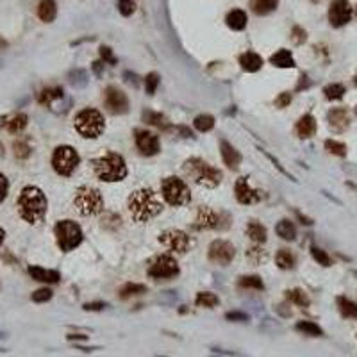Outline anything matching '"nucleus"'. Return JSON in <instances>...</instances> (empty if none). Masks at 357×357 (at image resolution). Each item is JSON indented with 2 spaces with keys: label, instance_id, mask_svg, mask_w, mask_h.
<instances>
[{
  "label": "nucleus",
  "instance_id": "obj_1",
  "mask_svg": "<svg viewBox=\"0 0 357 357\" xmlns=\"http://www.w3.org/2000/svg\"><path fill=\"white\" fill-rule=\"evenodd\" d=\"M127 209H129L134 222L145 223L148 220L156 218L161 213L163 202L152 187H141V189L130 193L129 200H127Z\"/></svg>",
  "mask_w": 357,
  "mask_h": 357
},
{
  "label": "nucleus",
  "instance_id": "obj_2",
  "mask_svg": "<svg viewBox=\"0 0 357 357\" xmlns=\"http://www.w3.org/2000/svg\"><path fill=\"white\" fill-rule=\"evenodd\" d=\"M18 213L25 222L38 223L45 218L49 209V200L38 186H25L16 200Z\"/></svg>",
  "mask_w": 357,
  "mask_h": 357
},
{
  "label": "nucleus",
  "instance_id": "obj_3",
  "mask_svg": "<svg viewBox=\"0 0 357 357\" xmlns=\"http://www.w3.org/2000/svg\"><path fill=\"white\" fill-rule=\"evenodd\" d=\"M182 172L187 178H191L195 184L204 187H216L223 178V174L218 168L211 166L207 161L200 159V157H189L184 163Z\"/></svg>",
  "mask_w": 357,
  "mask_h": 357
},
{
  "label": "nucleus",
  "instance_id": "obj_4",
  "mask_svg": "<svg viewBox=\"0 0 357 357\" xmlns=\"http://www.w3.org/2000/svg\"><path fill=\"white\" fill-rule=\"evenodd\" d=\"M93 170L95 175L104 182H118L127 177L123 157L116 152H104L100 157L93 159Z\"/></svg>",
  "mask_w": 357,
  "mask_h": 357
},
{
  "label": "nucleus",
  "instance_id": "obj_5",
  "mask_svg": "<svg viewBox=\"0 0 357 357\" xmlns=\"http://www.w3.org/2000/svg\"><path fill=\"white\" fill-rule=\"evenodd\" d=\"M73 207L80 216H95L104 209V198L97 187L80 186L73 196Z\"/></svg>",
  "mask_w": 357,
  "mask_h": 357
},
{
  "label": "nucleus",
  "instance_id": "obj_6",
  "mask_svg": "<svg viewBox=\"0 0 357 357\" xmlns=\"http://www.w3.org/2000/svg\"><path fill=\"white\" fill-rule=\"evenodd\" d=\"M73 125H75V130L82 138H98L106 129V120H104L100 111L88 107V109H82L75 116Z\"/></svg>",
  "mask_w": 357,
  "mask_h": 357
},
{
  "label": "nucleus",
  "instance_id": "obj_7",
  "mask_svg": "<svg viewBox=\"0 0 357 357\" xmlns=\"http://www.w3.org/2000/svg\"><path fill=\"white\" fill-rule=\"evenodd\" d=\"M54 234H56V239H58V246L62 252L75 250L82 243V238H84L80 225L71 222V220H61V222L56 223Z\"/></svg>",
  "mask_w": 357,
  "mask_h": 357
},
{
  "label": "nucleus",
  "instance_id": "obj_8",
  "mask_svg": "<svg viewBox=\"0 0 357 357\" xmlns=\"http://www.w3.org/2000/svg\"><path fill=\"white\" fill-rule=\"evenodd\" d=\"M161 193L165 198L166 204L178 207V205H186L187 202L191 200V193L189 187L184 182L182 178L178 177H166L161 182Z\"/></svg>",
  "mask_w": 357,
  "mask_h": 357
},
{
  "label": "nucleus",
  "instance_id": "obj_9",
  "mask_svg": "<svg viewBox=\"0 0 357 357\" xmlns=\"http://www.w3.org/2000/svg\"><path fill=\"white\" fill-rule=\"evenodd\" d=\"M80 157L77 150L70 145H61L54 150L52 154V166L56 170V174L62 175V177H70L75 168L79 166Z\"/></svg>",
  "mask_w": 357,
  "mask_h": 357
},
{
  "label": "nucleus",
  "instance_id": "obj_10",
  "mask_svg": "<svg viewBox=\"0 0 357 357\" xmlns=\"http://www.w3.org/2000/svg\"><path fill=\"white\" fill-rule=\"evenodd\" d=\"M157 241H159L166 250H170V252H174V254H178V255L186 254L193 245L191 238L187 236L186 232L178 231V229H168V231H165Z\"/></svg>",
  "mask_w": 357,
  "mask_h": 357
},
{
  "label": "nucleus",
  "instance_id": "obj_11",
  "mask_svg": "<svg viewBox=\"0 0 357 357\" xmlns=\"http://www.w3.org/2000/svg\"><path fill=\"white\" fill-rule=\"evenodd\" d=\"M229 225V216L223 213H216L211 207H200L196 213L193 229L196 231H213V229H225Z\"/></svg>",
  "mask_w": 357,
  "mask_h": 357
},
{
  "label": "nucleus",
  "instance_id": "obj_12",
  "mask_svg": "<svg viewBox=\"0 0 357 357\" xmlns=\"http://www.w3.org/2000/svg\"><path fill=\"white\" fill-rule=\"evenodd\" d=\"M178 264L172 255H159L152 261L150 268H148V275L157 281H166V279H174L178 275Z\"/></svg>",
  "mask_w": 357,
  "mask_h": 357
},
{
  "label": "nucleus",
  "instance_id": "obj_13",
  "mask_svg": "<svg viewBox=\"0 0 357 357\" xmlns=\"http://www.w3.org/2000/svg\"><path fill=\"white\" fill-rule=\"evenodd\" d=\"M209 261L220 266H227L236 257V248L227 239H214L209 245Z\"/></svg>",
  "mask_w": 357,
  "mask_h": 357
},
{
  "label": "nucleus",
  "instance_id": "obj_14",
  "mask_svg": "<svg viewBox=\"0 0 357 357\" xmlns=\"http://www.w3.org/2000/svg\"><path fill=\"white\" fill-rule=\"evenodd\" d=\"M104 104H106L107 111L113 113V115H123L129 109V98L116 86H107L106 88V91H104Z\"/></svg>",
  "mask_w": 357,
  "mask_h": 357
},
{
  "label": "nucleus",
  "instance_id": "obj_15",
  "mask_svg": "<svg viewBox=\"0 0 357 357\" xmlns=\"http://www.w3.org/2000/svg\"><path fill=\"white\" fill-rule=\"evenodd\" d=\"M352 20V5L348 0H332L329 7V22L332 27H343Z\"/></svg>",
  "mask_w": 357,
  "mask_h": 357
},
{
  "label": "nucleus",
  "instance_id": "obj_16",
  "mask_svg": "<svg viewBox=\"0 0 357 357\" xmlns=\"http://www.w3.org/2000/svg\"><path fill=\"white\" fill-rule=\"evenodd\" d=\"M234 193H236V198L239 204H257V202L263 200V193L259 191V189H254V187L250 186L248 178L246 177H239L234 184Z\"/></svg>",
  "mask_w": 357,
  "mask_h": 357
},
{
  "label": "nucleus",
  "instance_id": "obj_17",
  "mask_svg": "<svg viewBox=\"0 0 357 357\" xmlns=\"http://www.w3.org/2000/svg\"><path fill=\"white\" fill-rule=\"evenodd\" d=\"M136 147L145 156H156L157 152L161 150V143L159 138L154 132H148L145 129H138L136 130Z\"/></svg>",
  "mask_w": 357,
  "mask_h": 357
},
{
  "label": "nucleus",
  "instance_id": "obj_18",
  "mask_svg": "<svg viewBox=\"0 0 357 357\" xmlns=\"http://www.w3.org/2000/svg\"><path fill=\"white\" fill-rule=\"evenodd\" d=\"M327 120H329L330 129L336 130V132H343V130L348 129V125H350V116H348V111L345 107H334V109H330L329 115H327Z\"/></svg>",
  "mask_w": 357,
  "mask_h": 357
},
{
  "label": "nucleus",
  "instance_id": "obj_19",
  "mask_svg": "<svg viewBox=\"0 0 357 357\" xmlns=\"http://www.w3.org/2000/svg\"><path fill=\"white\" fill-rule=\"evenodd\" d=\"M27 123H29V116H27L25 113H14V115L4 116V118L0 120V127L11 134L22 132L27 127Z\"/></svg>",
  "mask_w": 357,
  "mask_h": 357
},
{
  "label": "nucleus",
  "instance_id": "obj_20",
  "mask_svg": "<svg viewBox=\"0 0 357 357\" xmlns=\"http://www.w3.org/2000/svg\"><path fill=\"white\" fill-rule=\"evenodd\" d=\"M220 152H222V159H223V163L227 165V168H231V170H238V168H239L241 154L236 150V148L232 147L231 143L223 139V141L220 143Z\"/></svg>",
  "mask_w": 357,
  "mask_h": 357
},
{
  "label": "nucleus",
  "instance_id": "obj_21",
  "mask_svg": "<svg viewBox=\"0 0 357 357\" xmlns=\"http://www.w3.org/2000/svg\"><path fill=\"white\" fill-rule=\"evenodd\" d=\"M29 275L38 282H45V284H58L61 275L56 270H47L41 266H29Z\"/></svg>",
  "mask_w": 357,
  "mask_h": 357
},
{
  "label": "nucleus",
  "instance_id": "obj_22",
  "mask_svg": "<svg viewBox=\"0 0 357 357\" xmlns=\"http://www.w3.org/2000/svg\"><path fill=\"white\" fill-rule=\"evenodd\" d=\"M316 120H314V116L312 115H303L298 121H297V134H298V138L302 139H307L312 138L314 134H316Z\"/></svg>",
  "mask_w": 357,
  "mask_h": 357
},
{
  "label": "nucleus",
  "instance_id": "obj_23",
  "mask_svg": "<svg viewBox=\"0 0 357 357\" xmlns=\"http://www.w3.org/2000/svg\"><path fill=\"white\" fill-rule=\"evenodd\" d=\"M58 16V4L56 0H41L38 4V18L45 23H52Z\"/></svg>",
  "mask_w": 357,
  "mask_h": 357
},
{
  "label": "nucleus",
  "instance_id": "obj_24",
  "mask_svg": "<svg viewBox=\"0 0 357 357\" xmlns=\"http://www.w3.org/2000/svg\"><path fill=\"white\" fill-rule=\"evenodd\" d=\"M239 64L245 71L254 73V71L261 70V66H263V58L255 52H245L239 56Z\"/></svg>",
  "mask_w": 357,
  "mask_h": 357
},
{
  "label": "nucleus",
  "instance_id": "obj_25",
  "mask_svg": "<svg viewBox=\"0 0 357 357\" xmlns=\"http://www.w3.org/2000/svg\"><path fill=\"white\" fill-rule=\"evenodd\" d=\"M246 22H248V18H246V13L243 9H232L225 16V23L232 31H243L246 27Z\"/></svg>",
  "mask_w": 357,
  "mask_h": 357
},
{
  "label": "nucleus",
  "instance_id": "obj_26",
  "mask_svg": "<svg viewBox=\"0 0 357 357\" xmlns=\"http://www.w3.org/2000/svg\"><path fill=\"white\" fill-rule=\"evenodd\" d=\"M62 95H64V91H62V88H59V86L45 88L38 93V102H40L41 106H52L56 100L62 98Z\"/></svg>",
  "mask_w": 357,
  "mask_h": 357
},
{
  "label": "nucleus",
  "instance_id": "obj_27",
  "mask_svg": "<svg viewBox=\"0 0 357 357\" xmlns=\"http://www.w3.org/2000/svg\"><path fill=\"white\" fill-rule=\"evenodd\" d=\"M246 236L254 241V243H264L268 238L266 227H264L263 223L252 220V222H248V225H246Z\"/></svg>",
  "mask_w": 357,
  "mask_h": 357
},
{
  "label": "nucleus",
  "instance_id": "obj_28",
  "mask_svg": "<svg viewBox=\"0 0 357 357\" xmlns=\"http://www.w3.org/2000/svg\"><path fill=\"white\" fill-rule=\"evenodd\" d=\"M270 62L277 68H295V58L290 50L281 49L270 58Z\"/></svg>",
  "mask_w": 357,
  "mask_h": 357
},
{
  "label": "nucleus",
  "instance_id": "obj_29",
  "mask_svg": "<svg viewBox=\"0 0 357 357\" xmlns=\"http://www.w3.org/2000/svg\"><path fill=\"white\" fill-rule=\"evenodd\" d=\"M13 152H14V157H18V159H27V157L32 154L31 138H27V136H20V138L13 143Z\"/></svg>",
  "mask_w": 357,
  "mask_h": 357
},
{
  "label": "nucleus",
  "instance_id": "obj_30",
  "mask_svg": "<svg viewBox=\"0 0 357 357\" xmlns=\"http://www.w3.org/2000/svg\"><path fill=\"white\" fill-rule=\"evenodd\" d=\"M279 5V0H250V7L257 16H264L275 11Z\"/></svg>",
  "mask_w": 357,
  "mask_h": 357
},
{
  "label": "nucleus",
  "instance_id": "obj_31",
  "mask_svg": "<svg viewBox=\"0 0 357 357\" xmlns=\"http://www.w3.org/2000/svg\"><path fill=\"white\" fill-rule=\"evenodd\" d=\"M143 120L147 121L148 125H154L161 130H170V121L165 115L154 111H143Z\"/></svg>",
  "mask_w": 357,
  "mask_h": 357
},
{
  "label": "nucleus",
  "instance_id": "obj_32",
  "mask_svg": "<svg viewBox=\"0 0 357 357\" xmlns=\"http://www.w3.org/2000/svg\"><path fill=\"white\" fill-rule=\"evenodd\" d=\"M277 234L286 241H293L297 238V227H295V223L290 222V220H281V222L277 223L275 227Z\"/></svg>",
  "mask_w": 357,
  "mask_h": 357
},
{
  "label": "nucleus",
  "instance_id": "obj_33",
  "mask_svg": "<svg viewBox=\"0 0 357 357\" xmlns=\"http://www.w3.org/2000/svg\"><path fill=\"white\" fill-rule=\"evenodd\" d=\"M275 263L281 270H291V268H295L297 259H295L293 252H290V250H286V248H281L275 255Z\"/></svg>",
  "mask_w": 357,
  "mask_h": 357
},
{
  "label": "nucleus",
  "instance_id": "obj_34",
  "mask_svg": "<svg viewBox=\"0 0 357 357\" xmlns=\"http://www.w3.org/2000/svg\"><path fill=\"white\" fill-rule=\"evenodd\" d=\"M338 307L339 312L343 314L345 318H352V320H357V303L352 302L347 297H338Z\"/></svg>",
  "mask_w": 357,
  "mask_h": 357
},
{
  "label": "nucleus",
  "instance_id": "obj_35",
  "mask_svg": "<svg viewBox=\"0 0 357 357\" xmlns=\"http://www.w3.org/2000/svg\"><path fill=\"white\" fill-rule=\"evenodd\" d=\"M286 298L290 300V302L297 303V305H300V307H309V303H311L307 293H305L303 290H298V288L286 291Z\"/></svg>",
  "mask_w": 357,
  "mask_h": 357
},
{
  "label": "nucleus",
  "instance_id": "obj_36",
  "mask_svg": "<svg viewBox=\"0 0 357 357\" xmlns=\"http://www.w3.org/2000/svg\"><path fill=\"white\" fill-rule=\"evenodd\" d=\"M195 303L198 307H205V309H213L220 303V298L214 293H209V291H204V293H198L195 298Z\"/></svg>",
  "mask_w": 357,
  "mask_h": 357
},
{
  "label": "nucleus",
  "instance_id": "obj_37",
  "mask_svg": "<svg viewBox=\"0 0 357 357\" xmlns=\"http://www.w3.org/2000/svg\"><path fill=\"white\" fill-rule=\"evenodd\" d=\"M147 293V286L145 284H136V282H129V284L121 286L120 290V298H130L136 295Z\"/></svg>",
  "mask_w": 357,
  "mask_h": 357
},
{
  "label": "nucleus",
  "instance_id": "obj_38",
  "mask_svg": "<svg viewBox=\"0 0 357 357\" xmlns=\"http://www.w3.org/2000/svg\"><path fill=\"white\" fill-rule=\"evenodd\" d=\"M295 329L298 332H303L305 336H312V338H318V336H323V330L320 325H316L314 321H298Z\"/></svg>",
  "mask_w": 357,
  "mask_h": 357
},
{
  "label": "nucleus",
  "instance_id": "obj_39",
  "mask_svg": "<svg viewBox=\"0 0 357 357\" xmlns=\"http://www.w3.org/2000/svg\"><path fill=\"white\" fill-rule=\"evenodd\" d=\"M196 130H200V132H209L211 129L214 127V118L211 115H198L193 121Z\"/></svg>",
  "mask_w": 357,
  "mask_h": 357
},
{
  "label": "nucleus",
  "instance_id": "obj_40",
  "mask_svg": "<svg viewBox=\"0 0 357 357\" xmlns=\"http://www.w3.org/2000/svg\"><path fill=\"white\" fill-rule=\"evenodd\" d=\"M239 288H246V290H263L264 282L259 275H248L239 279Z\"/></svg>",
  "mask_w": 357,
  "mask_h": 357
},
{
  "label": "nucleus",
  "instance_id": "obj_41",
  "mask_svg": "<svg viewBox=\"0 0 357 357\" xmlns=\"http://www.w3.org/2000/svg\"><path fill=\"white\" fill-rule=\"evenodd\" d=\"M323 93L329 100H339V98H343V95L347 93V89H345L343 84H339V82H334V84H329L323 88Z\"/></svg>",
  "mask_w": 357,
  "mask_h": 357
},
{
  "label": "nucleus",
  "instance_id": "obj_42",
  "mask_svg": "<svg viewBox=\"0 0 357 357\" xmlns=\"http://www.w3.org/2000/svg\"><path fill=\"white\" fill-rule=\"evenodd\" d=\"M325 150L330 152L332 156H339L345 157L347 156V145L341 141H336V139H327L325 141Z\"/></svg>",
  "mask_w": 357,
  "mask_h": 357
},
{
  "label": "nucleus",
  "instance_id": "obj_43",
  "mask_svg": "<svg viewBox=\"0 0 357 357\" xmlns=\"http://www.w3.org/2000/svg\"><path fill=\"white\" fill-rule=\"evenodd\" d=\"M311 254L312 257H314V261H316L318 264H321V266H330V264H332L329 254H327L325 250H321L320 246H311Z\"/></svg>",
  "mask_w": 357,
  "mask_h": 357
},
{
  "label": "nucleus",
  "instance_id": "obj_44",
  "mask_svg": "<svg viewBox=\"0 0 357 357\" xmlns=\"http://www.w3.org/2000/svg\"><path fill=\"white\" fill-rule=\"evenodd\" d=\"M157 86H159V75H157L156 71H152L145 77V91L147 95H154L157 91Z\"/></svg>",
  "mask_w": 357,
  "mask_h": 357
},
{
  "label": "nucleus",
  "instance_id": "obj_45",
  "mask_svg": "<svg viewBox=\"0 0 357 357\" xmlns=\"http://www.w3.org/2000/svg\"><path fill=\"white\" fill-rule=\"evenodd\" d=\"M52 290H49V288H40V290H36L34 293H32V302L36 303H43V302H49L50 298H52Z\"/></svg>",
  "mask_w": 357,
  "mask_h": 357
},
{
  "label": "nucleus",
  "instance_id": "obj_46",
  "mask_svg": "<svg viewBox=\"0 0 357 357\" xmlns=\"http://www.w3.org/2000/svg\"><path fill=\"white\" fill-rule=\"evenodd\" d=\"M118 11L121 16H130L136 11V0H118Z\"/></svg>",
  "mask_w": 357,
  "mask_h": 357
},
{
  "label": "nucleus",
  "instance_id": "obj_47",
  "mask_svg": "<svg viewBox=\"0 0 357 357\" xmlns=\"http://www.w3.org/2000/svg\"><path fill=\"white\" fill-rule=\"evenodd\" d=\"M246 257H248L252 263L259 264V263H263L264 259H266V250L257 248V246H252V248H248V252H246Z\"/></svg>",
  "mask_w": 357,
  "mask_h": 357
},
{
  "label": "nucleus",
  "instance_id": "obj_48",
  "mask_svg": "<svg viewBox=\"0 0 357 357\" xmlns=\"http://www.w3.org/2000/svg\"><path fill=\"white\" fill-rule=\"evenodd\" d=\"M68 79L73 86H84L86 84V71L84 70H71L68 73Z\"/></svg>",
  "mask_w": 357,
  "mask_h": 357
},
{
  "label": "nucleus",
  "instance_id": "obj_49",
  "mask_svg": "<svg viewBox=\"0 0 357 357\" xmlns=\"http://www.w3.org/2000/svg\"><path fill=\"white\" fill-rule=\"evenodd\" d=\"M100 58H102L104 62H109V64H116V62H118V59H116L115 54H113L111 47H107V45L100 47Z\"/></svg>",
  "mask_w": 357,
  "mask_h": 357
},
{
  "label": "nucleus",
  "instance_id": "obj_50",
  "mask_svg": "<svg viewBox=\"0 0 357 357\" xmlns=\"http://www.w3.org/2000/svg\"><path fill=\"white\" fill-rule=\"evenodd\" d=\"M291 40H293L295 45H302L303 41L307 40V32L303 31L302 27H293V31H291Z\"/></svg>",
  "mask_w": 357,
  "mask_h": 357
},
{
  "label": "nucleus",
  "instance_id": "obj_51",
  "mask_svg": "<svg viewBox=\"0 0 357 357\" xmlns=\"http://www.w3.org/2000/svg\"><path fill=\"white\" fill-rule=\"evenodd\" d=\"M7 193H9V180L4 174H0V204L5 200Z\"/></svg>",
  "mask_w": 357,
  "mask_h": 357
},
{
  "label": "nucleus",
  "instance_id": "obj_52",
  "mask_svg": "<svg viewBox=\"0 0 357 357\" xmlns=\"http://www.w3.org/2000/svg\"><path fill=\"white\" fill-rule=\"evenodd\" d=\"M225 318L231 321H246L248 320V314H245V312H239V311H231L225 314Z\"/></svg>",
  "mask_w": 357,
  "mask_h": 357
},
{
  "label": "nucleus",
  "instance_id": "obj_53",
  "mask_svg": "<svg viewBox=\"0 0 357 357\" xmlns=\"http://www.w3.org/2000/svg\"><path fill=\"white\" fill-rule=\"evenodd\" d=\"M291 104V95L290 93H281L275 98V106L277 107H288Z\"/></svg>",
  "mask_w": 357,
  "mask_h": 357
},
{
  "label": "nucleus",
  "instance_id": "obj_54",
  "mask_svg": "<svg viewBox=\"0 0 357 357\" xmlns=\"http://www.w3.org/2000/svg\"><path fill=\"white\" fill-rule=\"evenodd\" d=\"M104 307H106V303H104V302H88V303H84L86 311H102Z\"/></svg>",
  "mask_w": 357,
  "mask_h": 357
},
{
  "label": "nucleus",
  "instance_id": "obj_55",
  "mask_svg": "<svg viewBox=\"0 0 357 357\" xmlns=\"http://www.w3.org/2000/svg\"><path fill=\"white\" fill-rule=\"evenodd\" d=\"M93 71L97 73V75H102V70H104V61H95L93 62Z\"/></svg>",
  "mask_w": 357,
  "mask_h": 357
},
{
  "label": "nucleus",
  "instance_id": "obj_56",
  "mask_svg": "<svg viewBox=\"0 0 357 357\" xmlns=\"http://www.w3.org/2000/svg\"><path fill=\"white\" fill-rule=\"evenodd\" d=\"M297 216H298V218L302 220V223H303V225H312V222H311V220H309V218H305V216H302V214H300V213H297Z\"/></svg>",
  "mask_w": 357,
  "mask_h": 357
},
{
  "label": "nucleus",
  "instance_id": "obj_57",
  "mask_svg": "<svg viewBox=\"0 0 357 357\" xmlns=\"http://www.w3.org/2000/svg\"><path fill=\"white\" fill-rule=\"evenodd\" d=\"M68 339H86V336H82V334H70V336H68Z\"/></svg>",
  "mask_w": 357,
  "mask_h": 357
},
{
  "label": "nucleus",
  "instance_id": "obj_58",
  "mask_svg": "<svg viewBox=\"0 0 357 357\" xmlns=\"http://www.w3.org/2000/svg\"><path fill=\"white\" fill-rule=\"evenodd\" d=\"M5 47H7V41H5L4 38H2V36H0V50H4Z\"/></svg>",
  "mask_w": 357,
  "mask_h": 357
},
{
  "label": "nucleus",
  "instance_id": "obj_59",
  "mask_svg": "<svg viewBox=\"0 0 357 357\" xmlns=\"http://www.w3.org/2000/svg\"><path fill=\"white\" fill-rule=\"evenodd\" d=\"M4 238H5V231L2 227H0V245L4 243Z\"/></svg>",
  "mask_w": 357,
  "mask_h": 357
},
{
  "label": "nucleus",
  "instance_id": "obj_60",
  "mask_svg": "<svg viewBox=\"0 0 357 357\" xmlns=\"http://www.w3.org/2000/svg\"><path fill=\"white\" fill-rule=\"evenodd\" d=\"M0 154H2V143H0Z\"/></svg>",
  "mask_w": 357,
  "mask_h": 357
},
{
  "label": "nucleus",
  "instance_id": "obj_61",
  "mask_svg": "<svg viewBox=\"0 0 357 357\" xmlns=\"http://www.w3.org/2000/svg\"><path fill=\"white\" fill-rule=\"evenodd\" d=\"M356 86H357V73H356Z\"/></svg>",
  "mask_w": 357,
  "mask_h": 357
},
{
  "label": "nucleus",
  "instance_id": "obj_62",
  "mask_svg": "<svg viewBox=\"0 0 357 357\" xmlns=\"http://www.w3.org/2000/svg\"><path fill=\"white\" fill-rule=\"evenodd\" d=\"M356 111H357V109H356Z\"/></svg>",
  "mask_w": 357,
  "mask_h": 357
}]
</instances>
